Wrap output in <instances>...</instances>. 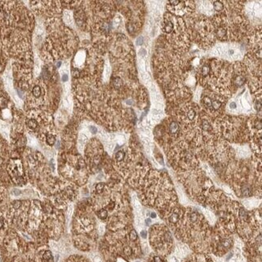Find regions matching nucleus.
Masks as SVG:
<instances>
[{
  "mask_svg": "<svg viewBox=\"0 0 262 262\" xmlns=\"http://www.w3.org/2000/svg\"><path fill=\"white\" fill-rule=\"evenodd\" d=\"M222 11L212 16L216 40L221 42L239 43L252 31L244 12V1H226Z\"/></svg>",
  "mask_w": 262,
  "mask_h": 262,
  "instance_id": "1",
  "label": "nucleus"
},
{
  "mask_svg": "<svg viewBox=\"0 0 262 262\" xmlns=\"http://www.w3.org/2000/svg\"><path fill=\"white\" fill-rule=\"evenodd\" d=\"M197 80L204 89L230 98L236 90L234 87L232 62L221 59H210L199 65Z\"/></svg>",
  "mask_w": 262,
  "mask_h": 262,
  "instance_id": "2",
  "label": "nucleus"
},
{
  "mask_svg": "<svg viewBox=\"0 0 262 262\" xmlns=\"http://www.w3.org/2000/svg\"><path fill=\"white\" fill-rule=\"evenodd\" d=\"M183 19L191 42L193 41L203 49H208L214 45L217 40L214 25L209 16L194 12Z\"/></svg>",
  "mask_w": 262,
  "mask_h": 262,
  "instance_id": "3",
  "label": "nucleus"
},
{
  "mask_svg": "<svg viewBox=\"0 0 262 262\" xmlns=\"http://www.w3.org/2000/svg\"><path fill=\"white\" fill-rule=\"evenodd\" d=\"M213 127L217 136L231 142H246L250 136L248 120L242 116L223 115L215 119Z\"/></svg>",
  "mask_w": 262,
  "mask_h": 262,
  "instance_id": "4",
  "label": "nucleus"
},
{
  "mask_svg": "<svg viewBox=\"0 0 262 262\" xmlns=\"http://www.w3.org/2000/svg\"><path fill=\"white\" fill-rule=\"evenodd\" d=\"M228 98L204 89L200 98V108L210 118L217 119L224 115Z\"/></svg>",
  "mask_w": 262,
  "mask_h": 262,
  "instance_id": "5",
  "label": "nucleus"
},
{
  "mask_svg": "<svg viewBox=\"0 0 262 262\" xmlns=\"http://www.w3.org/2000/svg\"><path fill=\"white\" fill-rule=\"evenodd\" d=\"M168 12L178 17L184 18L195 12V2L194 1H170L167 4Z\"/></svg>",
  "mask_w": 262,
  "mask_h": 262,
  "instance_id": "6",
  "label": "nucleus"
},
{
  "mask_svg": "<svg viewBox=\"0 0 262 262\" xmlns=\"http://www.w3.org/2000/svg\"><path fill=\"white\" fill-rule=\"evenodd\" d=\"M29 94H30V95H29L28 98H30V100H32L33 98L36 99H36H38V98H40V97H41V94H42V89H41L40 85H34L33 87L32 88V90H31V92ZM30 100H28V102Z\"/></svg>",
  "mask_w": 262,
  "mask_h": 262,
  "instance_id": "7",
  "label": "nucleus"
},
{
  "mask_svg": "<svg viewBox=\"0 0 262 262\" xmlns=\"http://www.w3.org/2000/svg\"><path fill=\"white\" fill-rule=\"evenodd\" d=\"M212 3H213V10L215 11L217 13L224 10V5L222 1H214Z\"/></svg>",
  "mask_w": 262,
  "mask_h": 262,
  "instance_id": "8",
  "label": "nucleus"
},
{
  "mask_svg": "<svg viewBox=\"0 0 262 262\" xmlns=\"http://www.w3.org/2000/svg\"><path fill=\"white\" fill-rule=\"evenodd\" d=\"M124 158H125V153L123 151H119V152H116L115 159V161L117 163H121L124 160Z\"/></svg>",
  "mask_w": 262,
  "mask_h": 262,
  "instance_id": "9",
  "label": "nucleus"
},
{
  "mask_svg": "<svg viewBox=\"0 0 262 262\" xmlns=\"http://www.w3.org/2000/svg\"><path fill=\"white\" fill-rule=\"evenodd\" d=\"M128 237H129L130 240H132L133 242H136V240H138V236H137V233L135 230H131V232L128 234Z\"/></svg>",
  "mask_w": 262,
  "mask_h": 262,
  "instance_id": "10",
  "label": "nucleus"
},
{
  "mask_svg": "<svg viewBox=\"0 0 262 262\" xmlns=\"http://www.w3.org/2000/svg\"><path fill=\"white\" fill-rule=\"evenodd\" d=\"M46 141L47 143H48V144H49V145H53V144H55V141H56L55 136L52 134L47 135Z\"/></svg>",
  "mask_w": 262,
  "mask_h": 262,
  "instance_id": "11",
  "label": "nucleus"
},
{
  "mask_svg": "<svg viewBox=\"0 0 262 262\" xmlns=\"http://www.w3.org/2000/svg\"><path fill=\"white\" fill-rule=\"evenodd\" d=\"M107 211L105 209H102V210H100L98 212V218L101 219H106L107 218Z\"/></svg>",
  "mask_w": 262,
  "mask_h": 262,
  "instance_id": "12",
  "label": "nucleus"
},
{
  "mask_svg": "<svg viewBox=\"0 0 262 262\" xmlns=\"http://www.w3.org/2000/svg\"><path fill=\"white\" fill-rule=\"evenodd\" d=\"M104 188H105L104 183H98V184L96 186V187H95V190H96L98 194H101V193L102 192V190H104Z\"/></svg>",
  "mask_w": 262,
  "mask_h": 262,
  "instance_id": "13",
  "label": "nucleus"
},
{
  "mask_svg": "<svg viewBox=\"0 0 262 262\" xmlns=\"http://www.w3.org/2000/svg\"><path fill=\"white\" fill-rule=\"evenodd\" d=\"M21 204H22V202H21V201H15V202H13V207H14L16 210H17V209L20 208Z\"/></svg>",
  "mask_w": 262,
  "mask_h": 262,
  "instance_id": "14",
  "label": "nucleus"
},
{
  "mask_svg": "<svg viewBox=\"0 0 262 262\" xmlns=\"http://www.w3.org/2000/svg\"><path fill=\"white\" fill-rule=\"evenodd\" d=\"M153 262H163V260H162V259L160 258V256H153Z\"/></svg>",
  "mask_w": 262,
  "mask_h": 262,
  "instance_id": "15",
  "label": "nucleus"
},
{
  "mask_svg": "<svg viewBox=\"0 0 262 262\" xmlns=\"http://www.w3.org/2000/svg\"><path fill=\"white\" fill-rule=\"evenodd\" d=\"M140 236H142V238L145 239L147 237V233L145 231H142V232H140Z\"/></svg>",
  "mask_w": 262,
  "mask_h": 262,
  "instance_id": "16",
  "label": "nucleus"
},
{
  "mask_svg": "<svg viewBox=\"0 0 262 262\" xmlns=\"http://www.w3.org/2000/svg\"><path fill=\"white\" fill-rule=\"evenodd\" d=\"M230 107H231V108H233V109H235V108L236 107V102H231V104H230Z\"/></svg>",
  "mask_w": 262,
  "mask_h": 262,
  "instance_id": "17",
  "label": "nucleus"
},
{
  "mask_svg": "<svg viewBox=\"0 0 262 262\" xmlns=\"http://www.w3.org/2000/svg\"><path fill=\"white\" fill-rule=\"evenodd\" d=\"M143 42V38L142 37H140V38L137 39V44H141Z\"/></svg>",
  "mask_w": 262,
  "mask_h": 262,
  "instance_id": "18",
  "label": "nucleus"
},
{
  "mask_svg": "<svg viewBox=\"0 0 262 262\" xmlns=\"http://www.w3.org/2000/svg\"><path fill=\"white\" fill-rule=\"evenodd\" d=\"M67 80H68V76L65 74V75L62 76V81H63V82H66Z\"/></svg>",
  "mask_w": 262,
  "mask_h": 262,
  "instance_id": "19",
  "label": "nucleus"
},
{
  "mask_svg": "<svg viewBox=\"0 0 262 262\" xmlns=\"http://www.w3.org/2000/svg\"><path fill=\"white\" fill-rule=\"evenodd\" d=\"M90 130H91L92 133H96L97 132V129L95 128H94V127H91V128H90Z\"/></svg>",
  "mask_w": 262,
  "mask_h": 262,
  "instance_id": "20",
  "label": "nucleus"
},
{
  "mask_svg": "<svg viewBox=\"0 0 262 262\" xmlns=\"http://www.w3.org/2000/svg\"><path fill=\"white\" fill-rule=\"evenodd\" d=\"M151 216H152V218H155L156 217V214L155 213H152V215H151Z\"/></svg>",
  "mask_w": 262,
  "mask_h": 262,
  "instance_id": "21",
  "label": "nucleus"
},
{
  "mask_svg": "<svg viewBox=\"0 0 262 262\" xmlns=\"http://www.w3.org/2000/svg\"><path fill=\"white\" fill-rule=\"evenodd\" d=\"M151 223V220L150 219H146V224H149Z\"/></svg>",
  "mask_w": 262,
  "mask_h": 262,
  "instance_id": "22",
  "label": "nucleus"
},
{
  "mask_svg": "<svg viewBox=\"0 0 262 262\" xmlns=\"http://www.w3.org/2000/svg\"><path fill=\"white\" fill-rule=\"evenodd\" d=\"M136 262H140V261H136Z\"/></svg>",
  "mask_w": 262,
  "mask_h": 262,
  "instance_id": "23",
  "label": "nucleus"
}]
</instances>
